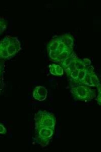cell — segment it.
<instances>
[{"label":"cell","mask_w":101,"mask_h":152,"mask_svg":"<svg viewBox=\"0 0 101 152\" xmlns=\"http://www.w3.org/2000/svg\"><path fill=\"white\" fill-rule=\"evenodd\" d=\"M35 119L36 140L42 146L45 147L53 134L55 118L52 113L40 110L36 114Z\"/></svg>","instance_id":"obj_1"},{"label":"cell","mask_w":101,"mask_h":152,"mask_svg":"<svg viewBox=\"0 0 101 152\" xmlns=\"http://www.w3.org/2000/svg\"><path fill=\"white\" fill-rule=\"evenodd\" d=\"M21 49V43L17 37L6 36L0 41V59H10Z\"/></svg>","instance_id":"obj_2"},{"label":"cell","mask_w":101,"mask_h":152,"mask_svg":"<svg viewBox=\"0 0 101 152\" xmlns=\"http://www.w3.org/2000/svg\"><path fill=\"white\" fill-rule=\"evenodd\" d=\"M70 92L76 100L89 101L96 96V90L86 86H79L71 88Z\"/></svg>","instance_id":"obj_3"},{"label":"cell","mask_w":101,"mask_h":152,"mask_svg":"<svg viewBox=\"0 0 101 152\" xmlns=\"http://www.w3.org/2000/svg\"><path fill=\"white\" fill-rule=\"evenodd\" d=\"M86 69L87 72L81 84L86 86L97 87L100 84L97 76L93 72V68L89 66Z\"/></svg>","instance_id":"obj_4"},{"label":"cell","mask_w":101,"mask_h":152,"mask_svg":"<svg viewBox=\"0 0 101 152\" xmlns=\"http://www.w3.org/2000/svg\"><path fill=\"white\" fill-rule=\"evenodd\" d=\"M47 93V91L45 87L43 86H37L34 88L33 96L35 99L42 101L46 99Z\"/></svg>","instance_id":"obj_5"},{"label":"cell","mask_w":101,"mask_h":152,"mask_svg":"<svg viewBox=\"0 0 101 152\" xmlns=\"http://www.w3.org/2000/svg\"><path fill=\"white\" fill-rule=\"evenodd\" d=\"M49 72L55 76H61L64 74L62 68L58 65L53 64L49 66Z\"/></svg>","instance_id":"obj_6"},{"label":"cell","mask_w":101,"mask_h":152,"mask_svg":"<svg viewBox=\"0 0 101 152\" xmlns=\"http://www.w3.org/2000/svg\"><path fill=\"white\" fill-rule=\"evenodd\" d=\"M7 27V23L4 19L0 18V34L3 33Z\"/></svg>","instance_id":"obj_7"},{"label":"cell","mask_w":101,"mask_h":152,"mask_svg":"<svg viewBox=\"0 0 101 152\" xmlns=\"http://www.w3.org/2000/svg\"><path fill=\"white\" fill-rule=\"evenodd\" d=\"M4 60L0 59V80L3 76L4 70Z\"/></svg>","instance_id":"obj_8"},{"label":"cell","mask_w":101,"mask_h":152,"mask_svg":"<svg viewBox=\"0 0 101 152\" xmlns=\"http://www.w3.org/2000/svg\"><path fill=\"white\" fill-rule=\"evenodd\" d=\"M98 88V94L97 98V101L98 104L99 105H101V85H100L97 87Z\"/></svg>","instance_id":"obj_9"}]
</instances>
